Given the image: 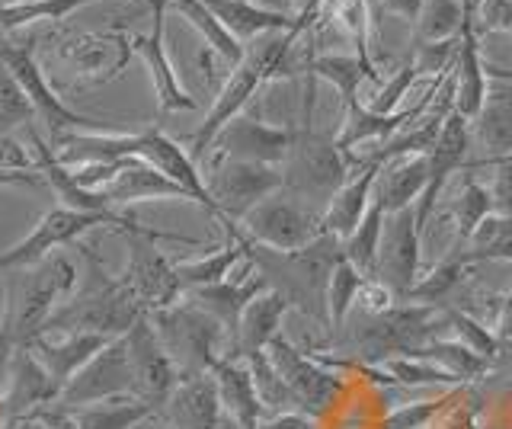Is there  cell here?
<instances>
[{
    "label": "cell",
    "instance_id": "1",
    "mask_svg": "<svg viewBox=\"0 0 512 429\" xmlns=\"http://www.w3.org/2000/svg\"><path fill=\"white\" fill-rule=\"evenodd\" d=\"M314 81H317L314 74L304 77L301 125L295 135V148L288 154L282 173H285V193L324 215L330 199L336 196V189L359 170V157L346 154L336 145V132L333 135L314 132Z\"/></svg>",
    "mask_w": 512,
    "mask_h": 429
},
{
    "label": "cell",
    "instance_id": "2",
    "mask_svg": "<svg viewBox=\"0 0 512 429\" xmlns=\"http://www.w3.org/2000/svg\"><path fill=\"white\" fill-rule=\"evenodd\" d=\"M80 257L87 263L84 285L55 308V314L45 324V333L48 337H61V333H96V337L106 340L125 337L144 317V308L125 289L119 276L106 273V266L96 257L93 247L80 244Z\"/></svg>",
    "mask_w": 512,
    "mask_h": 429
},
{
    "label": "cell",
    "instance_id": "3",
    "mask_svg": "<svg viewBox=\"0 0 512 429\" xmlns=\"http://www.w3.org/2000/svg\"><path fill=\"white\" fill-rule=\"evenodd\" d=\"M247 257L266 276L269 289L279 292L288 308L327 321V285L333 269L346 260L343 241L333 234H320L314 244L301 250H269L247 237Z\"/></svg>",
    "mask_w": 512,
    "mask_h": 429
},
{
    "label": "cell",
    "instance_id": "4",
    "mask_svg": "<svg viewBox=\"0 0 512 429\" xmlns=\"http://www.w3.org/2000/svg\"><path fill=\"white\" fill-rule=\"evenodd\" d=\"M77 285V266L68 257H48L39 266L10 273L7 282V308L0 321V356H10L13 349L29 346L45 333L48 317Z\"/></svg>",
    "mask_w": 512,
    "mask_h": 429
},
{
    "label": "cell",
    "instance_id": "5",
    "mask_svg": "<svg viewBox=\"0 0 512 429\" xmlns=\"http://www.w3.org/2000/svg\"><path fill=\"white\" fill-rule=\"evenodd\" d=\"M157 330L160 343L170 353L180 378L212 375L215 365L231 353V337L212 314L202 311L192 301H176V305L148 314Z\"/></svg>",
    "mask_w": 512,
    "mask_h": 429
},
{
    "label": "cell",
    "instance_id": "6",
    "mask_svg": "<svg viewBox=\"0 0 512 429\" xmlns=\"http://www.w3.org/2000/svg\"><path fill=\"white\" fill-rule=\"evenodd\" d=\"M122 237L128 244V263L119 273V279L125 289L135 295L144 314L164 311V308L176 305V301H183L186 289H183L180 276H176V263H170L164 253H160L157 241H176L186 247H199L202 241H196V237H183V234L157 231V228L141 225V221L135 228H128Z\"/></svg>",
    "mask_w": 512,
    "mask_h": 429
},
{
    "label": "cell",
    "instance_id": "7",
    "mask_svg": "<svg viewBox=\"0 0 512 429\" xmlns=\"http://www.w3.org/2000/svg\"><path fill=\"white\" fill-rule=\"evenodd\" d=\"M135 225H138V215L132 212L128 215L125 212H77V209H68V205H55V209H48L36 221V228H32L20 244H13L10 250L0 253V276L39 266L42 260L52 257V250L80 244V237L93 228H109L116 234H125Z\"/></svg>",
    "mask_w": 512,
    "mask_h": 429
},
{
    "label": "cell",
    "instance_id": "8",
    "mask_svg": "<svg viewBox=\"0 0 512 429\" xmlns=\"http://www.w3.org/2000/svg\"><path fill=\"white\" fill-rule=\"evenodd\" d=\"M372 324H362L349 333L343 346L362 362H388L394 356H413L416 349L436 340L439 327H445V311L436 305H397L391 314L368 317Z\"/></svg>",
    "mask_w": 512,
    "mask_h": 429
},
{
    "label": "cell",
    "instance_id": "9",
    "mask_svg": "<svg viewBox=\"0 0 512 429\" xmlns=\"http://www.w3.org/2000/svg\"><path fill=\"white\" fill-rule=\"evenodd\" d=\"M36 42H39L36 36L20 39L13 33H0V61H4L7 71L16 77V84L23 87L32 109H36V119L48 129L52 141L68 132H100V122L90 116H80L77 109L64 103L52 90V84L45 81V71L36 61Z\"/></svg>",
    "mask_w": 512,
    "mask_h": 429
},
{
    "label": "cell",
    "instance_id": "10",
    "mask_svg": "<svg viewBox=\"0 0 512 429\" xmlns=\"http://www.w3.org/2000/svg\"><path fill=\"white\" fill-rule=\"evenodd\" d=\"M205 186L215 199L218 225L234 221L240 225L256 205L266 202L285 189L282 167L269 164H250V161H231V157H212V167L205 173Z\"/></svg>",
    "mask_w": 512,
    "mask_h": 429
},
{
    "label": "cell",
    "instance_id": "11",
    "mask_svg": "<svg viewBox=\"0 0 512 429\" xmlns=\"http://www.w3.org/2000/svg\"><path fill=\"white\" fill-rule=\"evenodd\" d=\"M240 228L253 244H263L269 250H301L314 244L324 234V215L301 205L282 189V193L269 196L256 209L240 221Z\"/></svg>",
    "mask_w": 512,
    "mask_h": 429
},
{
    "label": "cell",
    "instance_id": "12",
    "mask_svg": "<svg viewBox=\"0 0 512 429\" xmlns=\"http://www.w3.org/2000/svg\"><path fill=\"white\" fill-rule=\"evenodd\" d=\"M112 397H135V375H132V362H128L125 337L109 340L100 353L71 378V385L64 388L55 407L80 410L90 404L112 401Z\"/></svg>",
    "mask_w": 512,
    "mask_h": 429
},
{
    "label": "cell",
    "instance_id": "13",
    "mask_svg": "<svg viewBox=\"0 0 512 429\" xmlns=\"http://www.w3.org/2000/svg\"><path fill=\"white\" fill-rule=\"evenodd\" d=\"M269 359L276 365V372L282 375L285 388L292 391L295 407L301 413H324L336 404V397L343 394V378L327 372L314 356H304L298 346L288 343V337H279L269 343Z\"/></svg>",
    "mask_w": 512,
    "mask_h": 429
},
{
    "label": "cell",
    "instance_id": "14",
    "mask_svg": "<svg viewBox=\"0 0 512 429\" xmlns=\"http://www.w3.org/2000/svg\"><path fill=\"white\" fill-rule=\"evenodd\" d=\"M125 346H128V362H132V375H135V397L154 404L157 410H164L173 388L180 385V372H176V365L164 349V343H160L148 314L125 333Z\"/></svg>",
    "mask_w": 512,
    "mask_h": 429
},
{
    "label": "cell",
    "instance_id": "15",
    "mask_svg": "<svg viewBox=\"0 0 512 429\" xmlns=\"http://www.w3.org/2000/svg\"><path fill=\"white\" fill-rule=\"evenodd\" d=\"M167 7H170V0H151V33L132 36V49H135V55H141L144 68H148V74H151L160 113H189V109H196L199 103L183 87L180 74H176L173 61L167 55V42H164Z\"/></svg>",
    "mask_w": 512,
    "mask_h": 429
},
{
    "label": "cell",
    "instance_id": "16",
    "mask_svg": "<svg viewBox=\"0 0 512 429\" xmlns=\"http://www.w3.org/2000/svg\"><path fill=\"white\" fill-rule=\"evenodd\" d=\"M295 135H298V129H282V125L263 122L260 116L240 113L228 129L215 138L212 157L285 167L288 154L295 148Z\"/></svg>",
    "mask_w": 512,
    "mask_h": 429
},
{
    "label": "cell",
    "instance_id": "17",
    "mask_svg": "<svg viewBox=\"0 0 512 429\" xmlns=\"http://www.w3.org/2000/svg\"><path fill=\"white\" fill-rule=\"evenodd\" d=\"M269 84V77L266 71L256 65L253 58L244 55V61H240L237 68L228 71V77H224V84L218 90V97L212 103V109H208V116L205 122L199 125V132L192 135V145H189V154H192V161H205L208 154H212V145H215V138L228 129V125L244 113V109L250 106V100L256 97V90L266 87Z\"/></svg>",
    "mask_w": 512,
    "mask_h": 429
},
{
    "label": "cell",
    "instance_id": "18",
    "mask_svg": "<svg viewBox=\"0 0 512 429\" xmlns=\"http://www.w3.org/2000/svg\"><path fill=\"white\" fill-rule=\"evenodd\" d=\"M420 247H423V231L416 228V209H404V212L384 218L375 279L391 285L400 301H407L413 285L423 276L420 273Z\"/></svg>",
    "mask_w": 512,
    "mask_h": 429
},
{
    "label": "cell",
    "instance_id": "19",
    "mask_svg": "<svg viewBox=\"0 0 512 429\" xmlns=\"http://www.w3.org/2000/svg\"><path fill=\"white\" fill-rule=\"evenodd\" d=\"M471 161V122L464 119L461 113H448L436 148L429 151V183H426V193L420 196V202L413 205L416 209V228L426 231L432 212L445 193V183L452 180V173L458 170H468Z\"/></svg>",
    "mask_w": 512,
    "mask_h": 429
},
{
    "label": "cell",
    "instance_id": "20",
    "mask_svg": "<svg viewBox=\"0 0 512 429\" xmlns=\"http://www.w3.org/2000/svg\"><path fill=\"white\" fill-rule=\"evenodd\" d=\"M58 55L77 74V81L106 84L122 74L135 49L132 39L119 33H74L68 39H61Z\"/></svg>",
    "mask_w": 512,
    "mask_h": 429
},
{
    "label": "cell",
    "instance_id": "21",
    "mask_svg": "<svg viewBox=\"0 0 512 429\" xmlns=\"http://www.w3.org/2000/svg\"><path fill=\"white\" fill-rule=\"evenodd\" d=\"M269 292V282L266 276L256 269V263L247 257L240 263V273L228 276L224 282H215V285H205V289H192L186 292V298L192 305H199L202 311H208L215 317V321L228 330L231 337V346H234V337H237V327H240V317H244L250 301H256L260 295ZM231 356V353H228Z\"/></svg>",
    "mask_w": 512,
    "mask_h": 429
},
{
    "label": "cell",
    "instance_id": "22",
    "mask_svg": "<svg viewBox=\"0 0 512 429\" xmlns=\"http://www.w3.org/2000/svg\"><path fill=\"white\" fill-rule=\"evenodd\" d=\"M138 161L151 164L154 170L164 173L167 180H173L176 186H183L186 193L192 196V202L202 205V209L218 221V209H215V199L208 193L205 186V173L199 170V164L192 161V154L186 148H180L170 135H164L160 129H141L138 132V151H135Z\"/></svg>",
    "mask_w": 512,
    "mask_h": 429
},
{
    "label": "cell",
    "instance_id": "23",
    "mask_svg": "<svg viewBox=\"0 0 512 429\" xmlns=\"http://www.w3.org/2000/svg\"><path fill=\"white\" fill-rule=\"evenodd\" d=\"M452 81H455V113H461L468 122L484 116L490 97V65L484 61V52H480V33L474 26V13L461 29Z\"/></svg>",
    "mask_w": 512,
    "mask_h": 429
},
{
    "label": "cell",
    "instance_id": "24",
    "mask_svg": "<svg viewBox=\"0 0 512 429\" xmlns=\"http://www.w3.org/2000/svg\"><path fill=\"white\" fill-rule=\"evenodd\" d=\"M100 193L106 196L112 209H116V205H138V202H192V196L183 186H176L151 164L138 161V157L122 161L119 173L100 189Z\"/></svg>",
    "mask_w": 512,
    "mask_h": 429
},
{
    "label": "cell",
    "instance_id": "25",
    "mask_svg": "<svg viewBox=\"0 0 512 429\" xmlns=\"http://www.w3.org/2000/svg\"><path fill=\"white\" fill-rule=\"evenodd\" d=\"M215 385H218V397H221V410L224 417L231 420L234 429H260L266 420V407L260 401L250 375V365L240 356H224L215 369Z\"/></svg>",
    "mask_w": 512,
    "mask_h": 429
},
{
    "label": "cell",
    "instance_id": "26",
    "mask_svg": "<svg viewBox=\"0 0 512 429\" xmlns=\"http://www.w3.org/2000/svg\"><path fill=\"white\" fill-rule=\"evenodd\" d=\"M10 388L4 397V410L10 413V423L29 417L32 410L39 407H52L58 404V391L48 378L45 365L39 362V356L32 353L29 346H20L10 353Z\"/></svg>",
    "mask_w": 512,
    "mask_h": 429
},
{
    "label": "cell",
    "instance_id": "27",
    "mask_svg": "<svg viewBox=\"0 0 512 429\" xmlns=\"http://www.w3.org/2000/svg\"><path fill=\"white\" fill-rule=\"evenodd\" d=\"M106 343L109 340L96 337V333H61V337H48V333H42V337L29 343V349L39 356V362L45 365V372L52 378V385L61 397L64 388L71 385V378L84 369Z\"/></svg>",
    "mask_w": 512,
    "mask_h": 429
},
{
    "label": "cell",
    "instance_id": "28",
    "mask_svg": "<svg viewBox=\"0 0 512 429\" xmlns=\"http://www.w3.org/2000/svg\"><path fill=\"white\" fill-rule=\"evenodd\" d=\"M426 183H429V154L394 157V161L381 164L378 170L372 202L381 205L384 215H397L420 202V196L426 193Z\"/></svg>",
    "mask_w": 512,
    "mask_h": 429
},
{
    "label": "cell",
    "instance_id": "29",
    "mask_svg": "<svg viewBox=\"0 0 512 429\" xmlns=\"http://www.w3.org/2000/svg\"><path fill=\"white\" fill-rule=\"evenodd\" d=\"M164 413L173 429H218L224 410H221L215 375L180 378V385L173 388Z\"/></svg>",
    "mask_w": 512,
    "mask_h": 429
},
{
    "label": "cell",
    "instance_id": "30",
    "mask_svg": "<svg viewBox=\"0 0 512 429\" xmlns=\"http://www.w3.org/2000/svg\"><path fill=\"white\" fill-rule=\"evenodd\" d=\"M378 170H381L378 161L362 157V167L336 189V196L324 209V234H333V237H340V241H346V237L359 228L368 205H372V189H375Z\"/></svg>",
    "mask_w": 512,
    "mask_h": 429
},
{
    "label": "cell",
    "instance_id": "31",
    "mask_svg": "<svg viewBox=\"0 0 512 429\" xmlns=\"http://www.w3.org/2000/svg\"><path fill=\"white\" fill-rule=\"evenodd\" d=\"M212 7L215 17L224 23V29L237 39V42H253L269 33H288V29L301 26L295 20V13L288 10H272L263 4H247V0H205Z\"/></svg>",
    "mask_w": 512,
    "mask_h": 429
},
{
    "label": "cell",
    "instance_id": "32",
    "mask_svg": "<svg viewBox=\"0 0 512 429\" xmlns=\"http://www.w3.org/2000/svg\"><path fill=\"white\" fill-rule=\"evenodd\" d=\"M288 311H292V308H288V301L279 292H272V289L266 295H260L256 301H250L244 317H240L231 356L247 359V356H256V353H266L269 343L282 333Z\"/></svg>",
    "mask_w": 512,
    "mask_h": 429
},
{
    "label": "cell",
    "instance_id": "33",
    "mask_svg": "<svg viewBox=\"0 0 512 429\" xmlns=\"http://www.w3.org/2000/svg\"><path fill=\"white\" fill-rule=\"evenodd\" d=\"M221 228H224V234H228V241H224L221 247H215L212 253H205V257H199V260L176 263V276H180L186 292L224 282L234 273L237 263L247 260V234H244V228L234 225V221H224Z\"/></svg>",
    "mask_w": 512,
    "mask_h": 429
},
{
    "label": "cell",
    "instance_id": "34",
    "mask_svg": "<svg viewBox=\"0 0 512 429\" xmlns=\"http://www.w3.org/2000/svg\"><path fill=\"white\" fill-rule=\"evenodd\" d=\"M304 71L314 74L317 81H327L336 93L343 97L346 106L359 103V90L365 81H372L381 87V77L372 65V58H365L359 52L343 55V52H324V55H308V65Z\"/></svg>",
    "mask_w": 512,
    "mask_h": 429
},
{
    "label": "cell",
    "instance_id": "35",
    "mask_svg": "<svg viewBox=\"0 0 512 429\" xmlns=\"http://www.w3.org/2000/svg\"><path fill=\"white\" fill-rule=\"evenodd\" d=\"M170 7L180 13L192 29H196V33L202 36V42L208 45V52H215L228 68H237L240 61H244L247 45L237 42L228 29H224V23L215 17L205 0H170Z\"/></svg>",
    "mask_w": 512,
    "mask_h": 429
},
{
    "label": "cell",
    "instance_id": "36",
    "mask_svg": "<svg viewBox=\"0 0 512 429\" xmlns=\"http://www.w3.org/2000/svg\"><path fill=\"white\" fill-rule=\"evenodd\" d=\"M71 413L77 429H135L144 420L157 417L160 410L148 401H141V397H112V401L90 404Z\"/></svg>",
    "mask_w": 512,
    "mask_h": 429
},
{
    "label": "cell",
    "instance_id": "37",
    "mask_svg": "<svg viewBox=\"0 0 512 429\" xmlns=\"http://www.w3.org/2000/svg\"><path fill=\"white\" fill-rule=\"evenodd\" d=\"M413 356H420L432 365H439V369H445L452 378L458 381H471V378H484L490 375V359H484L480 353H474L471 346H464L461 340H429L426 346L416 349Z\"/></svg>",
    "mask_w": 512,
    "mask_h": 429
},
{
    "label": "cell",
    "instance_id": "38",
    "mask_svg": "<svg viewBox=\"0 0 512 429\" xmlns=\"http://www.w3.org/2000/svg\"><path fill=\"white\" fill-rule=\"evenodd\" d=\"M448 215H452V221H455V234H458V244H455V247L471 244V237L477 234V228L484 225V221L493 215L490 189H487V186H480L477 177H468V173H464L458 196L452 199V205H448Z\"/></svg>",
    "mask_w": 512,
    "mask_h": 429
},
{
    "label": "cell",
    "instance_id": "39",
    "mask_svg": "<svg viewBox=\"0 0 512 429\" xmlns=\"http://www.w3.org/2000/svg\"><path fill=\"white\" fill-rule=\"evenodd\" d=\"M100 4V0H16V4H0V33H16L32 23H61L74 10Z\"/></svg>",
    "mask_w": 512,
    "mask_h": 429
},
{
    "label": "cell",
    "instance_id": "40",
    "mask_svg": "<svg viewBox=\"0 0 512 429\" xmlns=\"http://www.w3.org/2000/svg\"><path fill=\"white\" fill-rule=\"evenodd\" d=\"M474 263L468 260V253H464V247H455L452 257H445L442 263H436L429 269V273L420 276V282L413 285V292L407 295L410 305H436L442 308V301L448 298V292L455 289V285L464 279V273H468Z\"/></svg>",
    "mask_w": 512,
    "mask_h": 429
},
{
    "label": "cell",
    "instance_id": "41",
    "mask_svg": "<svg viewBox=\"0 0 512 429\" xmlns=\"http://www.w3.org/2000/svg\"><path fill=\"white\" fill-rule=\"evenodd\" d=\"M384 209L381 205H368L365 218L359 221V228L352 231L346 241H343V253L346 260L359 269L365 279H375V269H378V250H381V234H384Z\"/></svg>",
    "mask_w": 512,
    "mask_h": 429
},
{
    "label": "cell",
    "instance_id": "42",
    "mask_svg": "<svg viewBox=\"0 0 512 429\" xmlns=\"http://www.w3.org/2000/svg\"><path fill=\"white\" fill-rule=\"evenodd\" d=\"M362 282H365V276L349 260H343L333 269L330 285H327V327L333 333H340L346 327V317L352 308H356Z\"/></svg>",
    "mask_w": 512,
    "mask_h": 429
},
{
    "label": "cell",
    "instance_id": "43",
    "mask_svg": "<svg viewBox=\"0 0 512 429\" xmlns=\"http://www.w3.org/2000/svg\"><path fill=\"white\" fill-rule=\"evenodd\" d=\"M464 253H468L471 263H487V260L512 263V218L490 215L484 225L477 228V234L471 237V244Z\"/></svg>",
    "mask_w": 512,
    "mask_h": 429
},
{
    "label": "cell",
    "instance_id": "44",
    "mask_svg": "<svg viewBox=\"0 0 512 429\" xmlns=\"http://www.w3.org/2000/svg\"><path fill=\"white\" fill-rule=\"evenodd\" d=\"M442 311H445V327L455 330V340H461L464 346H471L474 353H480L490 362H496L503 356L506 343H500V337L493 333V327L480 324L477 317H471L468 311H458L452 305H442Z\"/></svg>",
    "mask_w": 512,
    "mask_h": 429
},
{
    "label": "cell",
    "instance_id": "45",
    "mask_svg": "<svg viewBox=\"0 0 512 429\" xmlns=\"http://www.w3.org/2000/svg\"><path fill=\"white\" fill-rule=\"evenodd\" d=\"M250 365V375H253V385H256V394H260V401L266 407V413H285V410H298L295 407V397L292 391L285 388L282 375L276 372V365H272L269 353H256V356H247L244 359Z\"/></svg>",
    "mask_w": 512,
    "mask_h": 429
},
{
    "label": "cell",
    "instance_id": "46",
    "mask_svg": "<svg viewBox=\"0 0 512 429\" xmlns=\"http://www.w3.org/2000/svg\"><path fill=\"white\" fill-rule=\"evenodd\" d=\"M381 372L388 375L391 385H407V388H429V385H455L452 378L439 365H432L420 356H394L381 362Z\"/></svg>",
    "mask_w": 512,
    "mask_h": 429
},
{
    "label": "cell",
    "instance_id": "47",
    "mask_svg": "<svg viewBox=\"0 0 512 429\" xmlns=\"http://www.w3.org/2000/svg\"><path fill=\"white\" fill-rule=\"evenodd\" d=\"M32 119H36V109H32L23 87L16 84V77L7 71L4 61H0V135L29 129Z\"/></svg>",
    "mask_w": 512,
    "mask_h": 429
},
{
    "label": "cell",
    "instance_id": "48",
    "mask_svg": "<svg viewBox=\"0 0 512 429\" xmlns=\"http://www.w3.org/2000/svg\"><path fill=\"white\" fill-rule=\"evenodd\" d=\"M10 183H26V186H42V173L36 157H32L13 135H0V186Z\"/></svg>",
    "mask_w": 512,
    "mask_h": 429
},
{
    "label": "cell",
    "instance_id": "49",
    "mask_svg": "<svg viewBox=\"0 0 512 429\" xmlns=\"http://www.w3.org/2000/svg\"><path fill=\"white\" fill-rule=\"evenodd\" d=\"M420 81V74H416V65L413 61H407V65H400L394 71L391 81H381V87L372 93V100H368L365 106L372 109V113H384V116H391V113H400V100L407 97L410 87Z\"/></svg>",
    "mask_w": 512,
    "mask_h": 429
},
{
    "label": "cell",
    "instance_id": "50",
    "mask_svg": "<svg viewBox=\"0 0 512 429\" xmlns=\"http://www.w3.org/2000/svg\"><path fill=\"white\" fill-rule=\"evenodd\" d=\"M474 167H490L493 183H490V199H493V215L512 218V151L480 161Z\"/></svg>",
    "mask_w": 512,
    "mask_h": 429
},
{
    "label": "cell",
    "instance_id": "51",
    "mask_svg": "<svg viewBox=\"0 0 512 429\" xmlns=\"http://www.w3.org/2000/svg\"><path fill=\"white\" fill-rule=\"evenodd\" d=\"M397 305H404V301L397 298V292L391 289V285H384L381 279H365V282H362L359 298H356V308H359L365 317L391 314Z\"/></svg>",
    "mask_w": 512,
    "mask_h": 429
},
{
    "label": "cell",
    "instance_id": "52",
    "mask_svg": "<svg viewBox=\"0 0 512 429\" xmlns=\"http://www.w3.org/2000/svg\"><path fill=\"white\" fill-rule=\"evenodd\" d=\"M477 33H509L512 36V0H484L474 13Z\"/></svg>",
    "mask_w": 512,
    "mask_h": 429
},
{
    "label": "cell",
    "instance_id": "53",
    "mask_svg": "<svg viewBox=\"0 0 512 429\" xmlns=\"http://www.w3.org/2000/svg\"><path fill=\"white\" fill-rule=\"evenodd\" d=\"M442 404L445 401H426V404H416V407H400L397 413H391V420L384 426L388 429H423L432 417H436V410Z\"/></svg>",
    "mask_w": 512,
    "mask_h": 429
},
{
    "label": "cell",
    "instance_id": "54",
    "mask_svg": "<svg viewBox=\"0 0 512 429\" xmlns=\"http://www.w3.org/2000/svg\"><path fill=\"white\" fill-rule=\"evenodd\" d=\"M260 429H317V423L311 413L285 410V413H272V417H266Z\"/></svg>",
    "mask_w": 512,
    "mask_h": 429
},
{
    "label": "cell",
    "instance_id": "55",
    "mask_svg": "<svg viewBox=\"0 0 512 429\" xmlns=\"http://www.w3.org/2000/svg\"><path fill=\"white\" fill-rule=\"evenodd\" d=\"M493 333L500 337V343H512V292L500 298V308L493 317Z\"/></svg>",
    "mask_w": 512,
    "mask_h": 429
},
{
    "label": "cell",
    "instance_id": "56",
    "mask_svg": "<svg viewBox=\"0 0 512 429\" xmlns=\"http://www.w3.org/2000/svg\"><path fill=\"white\" fill-rule=\"evenodd\" d=\"M384 10L391 17L404 20V23H420V13H423V0H384Z\"/></svg>",
    "mask_w": 512,
    "mask_h": 429
},
{
    "label": "cell",
    "instance_id": "57",
    "mask_svg": "<svg viewBox=\"0 0 512 429\" xmlns=\"http://www.w3.org/2000/svg\"><path fill=\"white\" fill-rule=\"evenodd\" d=\"M292 4H295V20L304 26V29H311L314 26V17H317V13H320V7H324V0H292Z\"/></svg>",
    "mask_w": 512,
    "mask_h": 429
},
{
    "label": "cell",
    "instance_id": "58",
    "mask_svg": "<svg viewBox=\"0 0 512 429\" xmlns=\"http://www.w3.org/2000/svg\"><path fill=\"white\" fill-rule=\"evenodd\" d=\"M247 4H263V7H272V10H285L282 0H247Z\"/></svg>",
    "mask_w": 512,
    "mask_h": 429
},
{
    "label": "cell",
    "instance_id": "59",
    "mask_svg": "<svg viewBox=\"0 0 512 429\" xmlns=\"http://www.w3.org/2000/svg\"><path fill=\"white\" fill-rule=\"evenodd\" d=\"M464 4H468V7H471V10L477 13V7H480V4H484V0H464Z\"/></svg>",
    "mask_w": 512,
    "mask_h": 429
},
{
    "label": "cell",
    "instance_id": "60",
    "mask_svg": "<svg viewBox=\"0 0 512 429\" xmlns=\"http://www.w3.org/2000/svg\"><path fill=\"white\" fill-rule=\"evenodd\" d=\"M487 429H503V426H487Z\"/></svg>",
    "mask_w": 512,
    "mask_h": 429
},
{
    "label": "cell",
    "instance_id": "61",
    "mask_svg": "<svg viewBox=\"0 0 512 429\" xmlns=\"http://www.w3.org/2000/svg\"><path fill=\"white\" fill-rule=\"evenodd\" d=\"M7 429H16V426H13V423H10V426H7Z\"/></svg>",
    "mask_w": 512,
    "mask_h": 429
},
{
    "label": "cell",
    "instance_id": "62",
    "mask_svg": "<svg viewBox=\"0 0 512 429\" xmlns=\"http://www.w3.org/2000/svg\"><path fill=\"white\" fill-rule=\"evenodd\" d=\"M7 4H16V0H7Z\"/></svg>",
    "mask_w": 512,
    "mask_h": 429
}]
</instances>
